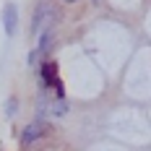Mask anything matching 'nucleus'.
Masks as SVG:
<instances>
[{"label": "nucleus", "instance_id": "f257e3e1", "mask_svg": "<svg viewBox=\"0 0 151 151\" xmlns=\"http://www.w3.org/2000/svg\"><path fill=\"white\" fill-rule=\"evenodd\" d=\"M45 133H47V125L42 120H34V122H29V125L21 130V143H24V146H31V143H37Z\"/></svg>", "mask_w": 151, "mask_h": 151}, {"label": "nucleus", "instance_id": "f03ea898", "mask_svg": "<svg viewBox=\"0 0 151 151\" xmlns=\"http://www.w3.org/2000/svg\"><path fill=\"white\" fill-rule=\"evenodd\" d=\"M3 29H5L8 37H13L18 31V8H16V3H8L5 11H3Z\"/></svg>", "mask_w": 151, "mask_h": 151}, {"label": "nucleus", "instance_id": "7ed1b4c3", "mask_svg": "<svg viewBox=\"0 0 151 151\" xmlns=\"http://www.w3.org/2000/svg\"><path fill=\"white\" fill-rule=\"evenodd\" d=\"M50 13H52V5H50V3H39V5H37L34 18H31V34H37V31L42 29L45 21H47V26H50Z\"/></svg>", "mask_w": 151, "mask_h": 151}, {"label": "nucleus", "instance_id": "20e7f679", "mask_svg": "<svg viewBox=\"0 0 151 151\" xmlns=\"http://www.w3.org/2000/svg\"><path fill=\"white\" fill-rule=\"evenodd\" d=\"M39 76H42V86H52L58 81V65L55 63H45L42 70H39Z\"/></svg>", "mask_w": 151, "mask_h": 151}, {"label": "nucleus", "instance_id": "39448f33", "mask_svg": "<svg viewBox=\"0 0 151 151\" xmlns=\"http://www.w3.org/2000/svg\"><path fill=\"white\" fill-rule=\"evenodd\" d=\"M52 39H55V31L47 26V29L42 31V37H39V47H37V52H47V50L52 47Z\"/></svg>", "mask_w": 151, "mask_h": 151}, {"label": "nucleus", "instance_id": "423d86ee", "mask_svg": "<svg viewBox=\"0 0 151 151\" xmlns=\"http://www.w3.org/2000/svg\"><path fill=\"white\" fill-rule=\"evenodd\" d=\"M50 112H52V115H55V117H63V115H65V112H68V102H65V99H58V102H55V104L50 107Z\"/></svg>", "mask_w": 151, "mask_h": 151}, {"label": "nucleus", "instance_id": "0eeeda50", "mask_svg": "<svg viewBox=\"0 0 151 151\" xmlns=\"http://www.w3.org/2000/svg\"><path fill=\"white\" fill-rule=\"evenodd\" d=\"M16 109H18V102H16L13 96H11V99L5 102V115H8V117H13V115H16Z\"/></svg>", "mask_w": 151, "mask_h": 151}, {"label": "nucleus", "instance_id": "6e6552de", "mask_svg": "<svg viewBox=\"0 0 151 151\" xmlns=\"http://www.w3.org/2000/svg\"><path fill=\"white\" fill-rule=\"evenodd\" d=\"M37 55H39L37 50H34V52H29V58H26V63H29V65H37Z\"/></svg>", "mask_w": 151, "mask_h": 151}, {"label": "nucleus", "instance_id": "1a4fd4ad", "mask_svg": "<svg viewBox=\"0 0 151 151\" xmlns=\"http://www.w3.org/2000/svg\"><path fill=\"white\" fill-rule=\"evenodd\" d=\"M65 3H76V0H65Z\"/></svg>", "mask_w": 151, "mask_h": 151}, {"label": "nucleus", "instance_id": "9d476101", "mask_svg": "<svg viewBox=\"0 0 151 151\" xmlns=\"http://www.w3.org/2000/svg\"><path fill=\"white\" fill-rule=\"evenodd\" d=\"M94 3H96V0H94Z\"/></svg>", "mask_w": 151, "mask_h": 151}]
</instances>
